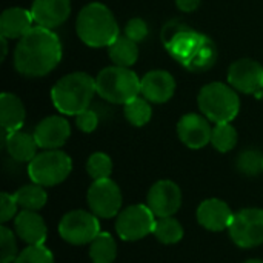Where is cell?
Here are the masks:
<instances>
[{
	"label": "cell",
	"instance_id": "cell-13",
	"mask_svg": "<svg viewBox=\"0 0 263 263\" xmlns=\"http://www.w3.org/2000/svg\"><path fill=\"white\" fill-rule=\"evenodd\" d=\"M146 205L157 219L174 216L182 205V191L173 180H159L148 191Z\"/></svg>",
	"mask_w": 263,
	"mask_h": 263
},
{
	"label": "cell",
	"instance_id": "cell-35",
	"mask_svg": "<svg viewBox=\"0 0 263 263\" xmlns=\"http://www.w3.org/2000/svg\"><path fill=\"white\" fill-rule=\"evenodd\" d=\"M76 125L82 133H92V131H96V128L99 125V116H97V112L86 109L76 116Z\"/></svg>",
	"mask_w": 263,
	"mask_h": 263
},
{
	"label": "cell",
	"instance_id": "cell-25",
	"mask_svg": "<svg viewBox=\"0 0 263 263\" xmlns=\"http://www.w3.org/2000/svg\"><path fill=\"white\" fill-rule=\"evenodd\" d=\"M153 234L160 243L174 245V243H179L183 239V228H182L180 222L176 220L173 216L159 217V219H156Z\"/></svg>",
	"mask_w": 263,
	"mask_h": 263
},
{
	"label": "cell",
	"instance_id": "cell-33",
	"mask_svg": "<svg viewBox=\"0 0 263 263\" xmlns=\"http://www.w3.org/2000/svg\"><path fill=\"white\" fill-rule=\"evenodd\" d=\"M125 35L134 42H142L148 35V23L140 17L131 18L125 26Z\"/></svg>",
	"mask_w": 263,
	"mask_h": 263
},
{
	"label": "cell",
	"instance_id": "cell-23",
	"mask_svg": "<svg viewBox=\"0 0 263 263\" xmlns=\"http://www.w3.org/2000/svg\"><path fill=\"white\" fill-rule=\"evenodd\" d=\"M108 54H109V59L114 62V65L129 68L139 59L137 42L131 40L126 35H119L117 40L111 46H108Z\"/></svg>",
	"mask_w": 263,
	"mask_h": 263
},
{
	"label": "cell",
	"instance_id": "cell-9",
	"mask_svg": "<svg viewBox=\"0 0 263 263\" xmlns=\"http://www.w3.org/2000/svg\"><path fill=\"white\" fill-rule=\"evenodd\" d=\"M231 240L245 250L256 248L263 243V210L247 208L233 216L228 227Z\"/></svg>",
	"mask_w": 263,
	"mask_h": 263
},
{
	"label": "cell",
	"instance_id": "cell-8",
	"mask_svg": "<svg viewBox=\"0 0 263 263\" xmlns=\"http://www.w3.org/2000/svg\"><path fill=\"white\" fill-rule=\"evenodd\" d=\"M100 233L99 217L83 210L66 213L59 223L60 237L71 245L91 243Z\"/></svg>",
	"mask_w": 263,
	"mask_h": 263
},
{
	"label": "cell",
	"instance_id": "cell-6",
	"mask_svg": "<svg viewBox=\"0 0 263 263\" xmlns=\"http://www.w3.org/2000/svg\"><path fill=\"white\" fill-rule=\"evenodd\" d=\"M97 94L106 102L126 105L140 94V79L134 71L123 66H108L96 77Z\"/></svg>",
	"mask_w": 263,
	"mask_h": 263
},
{
	"label": "cell",
	"instance_id": "cell-38",
	"mask_svg": "<svg viewBox=\"0 0 263 263\" xmlns=\"http://www.w3.org/2000/svg\"><path fill=\"white\" fill-rule=\"evenodd\" d=\"M243 263H263V260H259V259H250V260H247V262Z\"/></svg>",
	"mask_w": 263,
	"mask_h": 263
},
{
	"label": "cell",
	"instance_id": "cell-11",
	"mask_svg": "<svg viewBox=\"0 0 263 263\" xmlns=\"http://www.w3.org/2000/svg\"><path fill=\"white\" fill-rule=\"evenodd\" d=\"M88 205L97 217L111 219L119 216L122 208V193L119 185L111 179L94 180L86 194Z\"/></svg>",
	"mask_w": 263,
	"mask_h": 263
},
{
	"label": "cell",
	"instance_id": "cell-34",
	"mask_svg": "<svg viewBox=\"0 0 263 263\" xmlns=\"http://www.w3.org/2000/svg\"><path fill=\"white\" fill-rule=\"evenodd\" d=\"M17 208H18V205H17L14 194L2 193V196H0V222L6 223L8 220H12V217H15Z\"/></svg>",
	"mask_w": 263,
	"mask_h": 263
},
{
	"label": "cell",
	"instance_id": "cell-39",
	"mask_svg": "<svg viewBox=\"0 0 263 263\" xmlns=\"http://www.w3.org/2000/svg\"><path fill=\"white\" fill-rule=\"evenodd\" d=\"M257 99H260V100H263V89H262V92H260V94L257 96Z\"/></svg>",
	"mask_w": 263,
	"mask_h": 263
},
{
	"label": "cell",
	"instance_id": "cell-24",
	"mask_svg": "<svg viewBox=\"0 0 263 263\" xmlns=\"http://www.w3.org/2000/svg\"><path fill=\"white\" fill-rule=\"evenodd\" d=\"M14 197L17 200L18 208L26 210V211H39L48 202L46 191L43 190V186H40L37 183L22 186L20 190H17L14 193Z\"/></svg>",
	"mask_w": 263,
	"mask_h": 263
},
{
	"label": "cell",
	"instance_id": "cell-12",
	"mask_svg": "<svg viewBox=\"0 0 263 263\" xmlns=\"http://www.w3.org/2000/svg\"><path fill=\"white\" fill-rule=\"evenodd\" d=\"M228 82L236 91L257 97L263 89V66L253 59H240L230 66Z\"/></svg>",
	"mask_w": 263,
	"mask_h": 263
},
{
	"label": "cell",
	"instance_id": "cell-29",
	"mask_svg": "<svg viewBox=\"0 0 263 263\" xmlns=\"http://www.w3.org/2000/svg\"><path fill=\"white\" fill-rule=\"evenodd\" d=\"M86 171L94 180L109 179L112 173V160L105 153H94L86 162Z\"/></svg>",
	"mask_w": 263,
	"mask_h": 263
},
{
	"label": "cell",
	"instance_id": "cell-3",
	"mask_svg": "<svg viewBox=\"0 0 263 263\" xmlns=\"http://www.w3.org/2000/svg\"><path fill=\"white\" fill-rule=\"evenodd\" d=\"M76 31L79 39L91 48H108L120 35L114 14L99 2L82 8L76 20Z\"/></svg>",
	"mask_w": 263,
	"mask_h": 263
},
{
	"label": "cell",
	"instance_id": "cell-16",
	"mask_svg": "<svg viewBox=\"0 0 263 263\" xmlns=\"http://www.w3.org/2000/svg\"><path fill=\"white\" fill-rule=\"evenodd\" d=\"M34 139L39 148L57 149L66 143L71 136V125L62 116L45 117L34 129Z\"/></svg>",
	"mask_w": 263,
	"mask_h": 263
},
{
	"label": "cell",
	"instance_id": "cell-4",
	"mask_svg": "<svg viewBox=\"0 0 263 263\" xmlns=\"http://www.w3.org/2000/svg\"><path fill=\"white\" fill-rule=\"evenodd\" d=\"M97 92L96 79L86 72H71L59 79L52 89L51 99L57 111L66 116H77L88 109Z\"/></svg>",
	"mask_w": 263,
	"mask_h": 263
},
{
	"label": "cell",
	"instance_id": "cell-2",
	"mask_svg": "<svg viewBox=\"0 0 263 263\" xmlns=\"http://www.w3.org/2000/svg\"><path fill=\"white\" fill-rule=\"evenodd\" d=\"M62 60V43L52 29L35 25L14 51V66L25 77H43Z\"/></svg>",
	"mask_w": 263,
	"mask_h": 263
},
{
	"label": "cell",
	"instance_id": "cell-18",
	"mask_svg": "<svg viewBox=\"0 0 263 263\" xmlns=\"http://www.w3.org/2000/svg\"><path fill=\"white\" fill-rule=\"evenodd\" d=\"M233 211L220 199H208L200 203L197 208V222L208 231H223L230 227L233 220Z\"/></svg>",
	"mask_w": 263,
	"mask_h": 263
},
{
	"label": "cell",
	"instance_id": "cell-19",
	"mask_svg": "<svg viewBox=\"0 0 263 263\" xmlns=\"http://www.w3.org/2000/svg\"><path fill=\"white\" fill-rule=\"evenodd\" d=\"M14 228L17 236L28 245H43L46 240V225L37 211L22 210L14 217Z\"/></svg>",
	"mask_w": 263,
	"mask_h": 263
},
{
	"label": "cell",
	"instance_id": "cell-26",
	"mask_svg": "<svg viewBox=\"0 0 263 263\" xmlns=\"http://www.w3.org/2000/svg\"><path fill=\"white\" fill-rule=\"evenodd\" d=\"M117 256V245L111 234L100 233L89 247V257L92 263H112Z\"/></svg>",
	"mask_w": 263,
	"mask_h": 263
},
{
	"label": "cell",
	"instance_id": "cell-27",
	"mask_svg": "<svg viewBox=\"0 0 263 263\" xmlns=\"http://www.w3.org/2000/svg\"><path fill=\"white\" fill-rule=\"evenodd\" d=\"M151 102H148L143 97H136L126 105H123V112L126 120L134 125V126H143L151 120L153 109H151Z\"/></svg>",
	"mask_w": 263,
	"mask_h": 263
},
{
	"label": "cell",
	"instance_id": "cell-37",
	"mask_svg": "<svg viewBox=\"0 0 263 263\" xmlns=\"http://www.w3.org/2000/svg\"><path fill=\"white\" fill-rule=\"evenodd\" d=\"M0 42H2V60H5L8 55V39L0 35Z\"/></svg>",
	"mask_w": 263,
	"mask_h": 263
},
{
	"label": "cell",
	"instance_id": "cell-10",
	"mask_svg": "<svg viewBox=\"0 0 263 263\" xmlns=\"http://www.w3.org/2000/svg\"><path fill=\"white\" fill-rule=\"evenodd\" d=\"M156 216L148 205H131L119 213L116 220V231L125 242H136L148 234H153Z\"/></svg>",
	"mask_w": 263,
	"mask_h": 263
},
{
	"label": "cell",
	"instance_id": "cell-7",
	"mask_svg": "<svg viewBox=\"0 0 263 263\" xmlns=\"http://www.w3.org/2000/svg\"><path fill=\"white\" fill-rule=\"evenodd\" d=\"M72 170L71 157L59 149L39 153L28 165V176L32 183L40 186H55L62 183Z\"/></svg>",
	"mask_w": 263,
	"mask_h": 263
},
{
	"label": "cell",
	"instance_id": "cell-1",
	"mask_svg": "<svg viewBox=\"0 0 263 263\" xmlns=\"http://www.w3.org/2000/svg\"><path fill=\"white\" fill-rule=\"evenodd\" d=\"M162 40L170 55L191 72H203L217 62L216 43L205 34L182 22H170L162 31Z\"/></svg>",
	"mask_w": 263,
	"mask_h": 263
},
{
	"label": "cell",
	"instance_id": "cell-15",
	"mask_svg": "<svg viewBox=\"0 0 263 263\" xmlns=\"http://www.w3.org/2000/svg\"><path fill=\"white\" fill-rule=\"evenodd\" d=\"M176 92V79L165 69H153L140 79V94L151 103H166Z\"/></svg>",
	"mask_w": 263,
	"mask_h": 263
},
{
	"label": "cell",
	"instance_id": "cell-5",
	"mask_svg": "<svg viewBox=\"0 0 263 263\" xmlns=\"http://www.w3.org/2000/svg\"><path fill=\"white\" fill-rule=\"evenodd\" d=\"M197 105L202 114L214 123H230L240 111V99L236 89L222 82L205 85L197 96Z\"/></svg>",
	"mask_w": 263,
	"mask_h": 263
},
{
	"label": "cell",
	"instance_id": "cell-21",
	"mask_svg": "<svg viewBox=\"0 0 263 263\" xmlns=\"http://www.w3.org/2000/svg\"><path fill=\"white\" fill-rule=\"evenodd\" d=\"M3 145L8 154L17 162H31L37 156V142L32 134L14 131L5 133L3 131Z\"/></svg>",
	"mask_w": 263,
	"mask_h": 263
},
{
	"label": "cell",
	"instance_id": "cell-32",
	"mask_svg": "<svg viewBox=\"0 0 263 263\" xmlns=\"http://www.w3.org/2000/svg\"><path fill=\"white\" fill-rule=\"evenodd\" d=\"M17 256L15 236L8 227L3 225L0 228V263H14Z\"/></svg>",
	"mask_w": 263,
	"mask_h": 263
},
{
	"label": "cell",
	"instance_id": "cell-14",
	"mask_svg": "<svg viewBox=\"0 0 263 263\" xmlns=\"http://www.w3.org/2000/svg\"><path fill=\"white\" fill-rule=\"evenodd\" d=\"M177 134L185 146L191 149H200L211 143L213 128L205 116L190 112L180 117L177 123Z\"/></svg>",
	"mask_w": 263,
	"mask_h": 263
},
{
	"label": "cell",
	"instance_id": "cell-36",
	"mask_svg": "<svg viewBox=\"0 0 263 263\" xmlns=\"http://www.w3.org/2000/svg\"><path fill=\"white\" fill-rule=\"evenodd\" d=\"M202 0H176V5L183 12H193L200 6Z\"/></svg>",
	"mask_w": 263,
	"mask_h": 263
},
{
	"label": "cell",
	"instance_id": "cell-20",
	"mask_svg": "<svg viewBox=\"0 0 263 263\" xmlns=\"http://www.w3.org/2000/svg\"><path fill=\"white\" fill-rule=\"evenodd\" d=\"M32 23L35 22L31 11L18 6L8 8L0 15V35L6 39H22L34 28Z\"/></svg>",
	"mask_w": 263,
	"mask_h": 263
},
{
	"label": "cell",
	"instance_id": "cell-31",
	"mask_svg": "<svg viewBox=\"0 0 263 263\" xmlns=\"http://www.w3.org/2000/svg\"><path fill=\"white\" fill-rule=\"evenodd\" d=\"M14 263H54V256L45 245H28Z\"/></svg>",
	"mask_w": 263,
	"mask_h": 263
},
{
	"label": "cell",
	"instance_id": "cell-30",
	"mask_svg": "<svg viewBox=\"0 0 263 263\" xmlns=\"http://www.w3.org/2000/svg\"><path fill=\"white\" fill-rule=\"evenodd\" d=\"M237 170L245 176H257L263 171V154L256 149H247L237 157Z\"/></svg>",
	"mask_w": 263,
	"mask_h": 263
},
{
	"label": "cell",
	"instance_id": "cell-22",
	"mask_svg": "<svg viewBox=\"0 0 263 263\" xmlns=\"http://www.w3.org/2000/svg\"><path fill=\"white\" fill-rule=\"evenodd\" d=\"M26 111L23 102L11 94V92H3L0 96V123L2 129L5 133H14L18 131L23 123H25Z\"/></svg>",
	"mask_w": 263,
	"mask_h": 263
},
{
	"label": "cell",
	"instance_id": "cell-28",
	"mask_svg": "<svg viewBox=\"0 0 263 263\" xmlns=\"http://www.w3.org/2000/svg\"><path fill=\"white\" fill-rule=\"evenodd\" d=\"M237 143V131L231 123H216L211 134V145L219 153L231 151Z\"/></svg>",
	"mask_w": 263,
	"mask_h": 263
},
{
	"label": "cell",
	"instance_id": "cell-17",
	"mask_svg": "<svg viewBox=\"0 0 263 263\" xmlns=\"http://www.w3.org/2000/svg\"><path fill=\"white\" fill-rule=\"evenodd\" d=\"M31 14L39 26L54 29L63 25L71 14L69 0H34Z\"/></svg>",
	"mask_w": 263,
	"mask_h": 263
}]
</instances>
